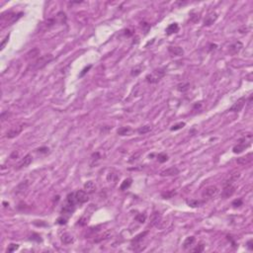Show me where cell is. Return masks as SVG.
Returning <instances> with one entry per match:
<instances>
[{"label": "cell", "mask_w": 253, "mask_h": 253, "mask_svg": "<svg viewBox=\"0 0 253 253\" xmlns=\"http://www.w3.org/2000/svg\"><path fill=\"white\" fill-rule=\"evenodd\" d=\"M235 192V187L233 185H224V190L222 192V199H227L229 197H231Z\"/></svg>", "instance_id": "9"}, {"label": "cell", "mask_w": 253, "mask_h": 253, "mask_svg": "<svg viewBox=\"0 0 253 253\" xmlns=\"http://www.w3.org/2000/svg\"><path fill=\"white\" fill-rule=\"evenodd\" d=\"M91 67H92V65H88V66H86V67H85V68L83 69V70H82V71H81V72H80V74H79V77H83V76H84L85 74H86V73L88 72V71H89V69L91 68Z\"/></svg>", "instance_id": "40"}, {"label": "cell", "mask_w": 253, "mask_h": 253, "mask_svg": "<svg viewBox=\"0 0 253 253\" xmlns=\"http://www.w3.org/2000/svg\"><path fill=\"white\" fill-rule=\"evenodd\" d=\"M75 199H76L77 204L82 205V204L88 202L89 197H88V194L84 191V190H78V191L75 192Z\"/></svg>", "instance_id": "6"}, {"label": "cell", "mask_w": 253, "mask_h": 253, "mask_svg": "<svg viewBox=\"0 0 253 253\" xmlns=\"http://www.w3.org/2000/svg\"><path fill=\"white\" fill-rule=\"evenodd\" d=\"M180 172V170L177 168V167L173 166V167H170V168H167L165 169V170L161 171L160 172V176H176L178 175Z\"/></svg>", "instance_id": "10"}, {"label": "cell", "mask_w": 253, "mask_h": 253, "mask_svg": "<svg viewBox=\"0 0 253 253\" xmlns=\"http://www.w3.org/2000/svg\"><path fill=\"white\" fill-rule=\"evenodd\" d=\"M24 126H25V125L22 124V125H20V126L14 127L11 130H9V131L7 132V134H6V138H15V136H17L18 134H20L21 132L23 131Z\"/></svg>", "instance_id": "7"}, {"label": "cell", "mask_w": 253, "mask_h": 253, "mask_svg": "<svg viewBox=\"0 0 253 253\" xmlns=\"http://www.w3.org/2000/svg\"><path fill=\"white\" fill-rule=\"evenodd\" d=\"M75 207H76L75 205H71V204L66 203L65 205L63 206V208L61 209V215H63V217H65L68 219V218L74 213V211H75Z\"/></svg>", "instance_id": "8"}, {"label": "cell", "mask_w": 253, "mask_h": 253, "mask_svg": "<svg viewBox=\"0 0 253 253\" xmlns=\"http://www.w3.org/2000/svg\"><path fill=\"white\" fill-rule=\"evenodd\" d=\"M19 248V244H15V243H11L7 248V252H13Z\"/></svg>", "instance_id": "36"}, {"label": "cell", "mask_w": 253, "mask_h": 253, "mask_svg": "<svg viewBox=\"0 0 253 253\" xmlns=\"http://www.w3.org/2000/svg\"><path fill=\"white\" fill-rule=\"evenodd\" d=\"M246 246H247L248 249L250 250V251H253V240H252V239H250V240H248V241H247Z\"/></svg>", "instance_id": "43"}, {"label": "cell", "mask_w": 253, "mask_h": 253, "mask_svg": "<svg viewBox=\"0 0 253 253\" xmlns=\"http://www.w3.org/2000/svg\"><path fill=\"white\" fill-rule=\"evenodd\" d=\"M239 176H240V174H239V173L233 174V175H231L230 177H229L228 179H227V180L226 181V182H224V185H233V182H235V181L237 180L238 178H239Z\"/></svg>", "instance_id": "22"}, {"label": "cell", "mask_w": 253, "mask_h": 253, "mask_svg": "<svg viewBox=\"0 0 253 253\" xmlns=\"http://www.w3.org/2000/svg\"><path fill=\"white\" fill-rule=\"evenodd\" d=\"M251 160H252V153H248L246 156H243L236 159V162L239 164H247L249 163V162H251Z\"/></svg>", "instance_id": "20"}, {"label": "cell", "mask_w": 253, "mask_h": 253, "mask_svg": "<svg viewBox=\"0 0 253 253\" xmlns=\"http://www.w3.org/2000/svg\"><path fill=\"white\" fill-rule=\"evenodd\" d=\"M141 71H143V66H141V65H138V66L134 67L133 70H132L131 74H132V76H138V74H140V73L141 72Z\"/></svg>", "instance_id": "33"}, {"label": "cell", "mask_w": 253, "mask_h": 253, "mask_svg": "<svg viewBox=\"0 0 253 253\" xmlns=\"http://www.w3.org/2000/svg\"><path fill=\"white\" fill-rule=\"evenodd\" d=\"M37 151L41 152V153H48V148L47 147H40L37 149Z\"/></svg>", "instance_id": "42"}, {"label": "cell", "mask_w": 253, "mask_h": 253, "mask_svg": "<svg viewBox=\"0 0 253 253\" xmlns=\"http://www.w3.org/2000/svg\"><path fill=\"white\" fill-rule=\"evenodd\" d=\"M8 40H9V35H7V36L5 37V39H4V41L1 43V50H3L4 47H5V45L7 43H8Z\"/></svg>", "instance_id": "44"}, {"label": "cell", "mask_w": 253, "mask_h": 253, "mask_svg": "<svg viewBox=\"0 0 253 253\" xmlns=\"http://www.w3.org/2000/svg\"><path fill=\"white\" fill-rule=\"evenodd\" d=\"M31 239L37 241V242H41V241H42V238H41L40 234H38V233H33V234H32Z\"/></svg>", "instance_id": "39"}, {"label": "cell", "mask_w": 253, "mask_h": 253, "mask_svg": "<svg viewBox=\"0 0 253 253\" xmlns=\"http://www.w3.org/2000/svg\"><path fill=\"white\" fill-rule=\"evenodd\" d=\"M199 107H201V104H196V105L194 106V108H199Z\"/></svg>", "instance_id": "47"}, {"label": "cell", "mask_w": 253, "mask_h": 253, "mask_svg": "<svg viewBox=\"0 0 253 253\" xmlns=\"http://www.w3.org/2000/svg\"><path fill=\"white\" fill-rule=\"evenodd\" d=\"M132 183H133V179H132V178H127V179H125L122 182V184H121V186H120V189L122 190V191L129 189V188L131 187Z\"/></svg>", "instance_id": "21"}, {"label": "cell", "mask_w": 253, "mask_h": 253, "mask_svg": "<svg viewBox=\"0 0 253 253\" xmlns=\"http://www.w3.org/2000/svg\"><path fill=\"white\" fill-rule=\"evenodd\" d=\"M179 31V26H178L177 23H173V24H170L168 27L166 28L165 32L167 35H172V34H175L177 33V32Z\"/></svg>", "instance_id": "17"}, {"label": "cell", "mask_w": 253, "mask_h": 253, "mask_svg": "<svg viewBox=\"0 0 253 253\" xmlns=\"http://www.w3.org/2000/svg\"><path fill=\"white\" fill-rule=\"evenodd\" d=\"M126 35H127V36H129V37H131V36H133V33H132L130 30H126Z\"/></svg>", "instance_id": "46"}, {"label": "cell", "mask_w": 253, "mask_h": 253, "mask_svg": "<svg viewBox=\"0 0 253 253\" xmlns=\"http://www.w3.org/2000/svg\"><path fill=\"white\" fill-rule=\"evenodd\" d=\"M249 145H250V141L246 140V136H245L238 140V143L233 148V153H237L238 154V153H241L243 150L246 149L247 147H249Z\"/></svg>", "instance_id": "2"}, {"label": "cell", "mask_w": 253, "mask_h": 253, "mask_svg": "<svg viewBox=\"0 0 253 253\" xmlns=\"http://www.w3.org/2000/svg\"><path fill=\"white\" fill-rule=\"evenodd\" d=\"M134 220L140 222V224H143V222H145V220H147V215H145V213H138V215H136Z\"/></svg>", "instance_id": "28"}, {"label": "cell", "mask_w": 253, "mask_h": 253, "mask_svg": "<svg viewBox=\"0 0 253 253\" xmlns=\"http://www.w3.org/2000/svg\"><path fill=\"white\" fill-rule=\"evenodd\" d=\"M57 18L59 19V21L61 24H65V21H66V16L65 14H64L63 12H59V14L57 15Z\"/></svg>", "instance_id": "34"}, {"label": "cell", "mask_w": 253, "mask_h": 253, "mask_svg": "<svg viewBox=\"0 0 253 253\" xmlns=\"http://www.w3.org/2000/svg\"><path fill=\"white\" fill-rule=\"evenodd\" d=\"M32 160H33V157H32L31 154H27L26 156H24V158H22V160L18 163L17 165V169H21L23 167H27L29 166L30 164L32 163Z\"/></svg>", "instance_id": "13"}, {"label": "cell", "mask_w": 253, "mask_h": 253, "mask_svg": "<svg viewBox=\"0 0 253 253\" xmlns=\"http://www.w3.org/2000/svg\"><path fill=\"white\" fill-rule=\"evenodd\" d=\"M53 59V57L52 55H44V57H40V59H39L36 62H35L34 65H33V68H35V69L43 68V67L45 66L47 63H48V62H50Z\"/></svg>", "instance_id": "3"}, {"label": "cell", "mask_w": 253, "mask_h": 253, "mask_svg": "<svg viewBox=\"0 0 253 253\" xmlns=\"http://www.w3.org/2000/svg\"><path fill=\"white\" fill-rule=\"evenodd\" d=\"M176 195V191L175 190H171V191H166V192H162L161 193V197L165 200H168V199L173 198Z\"/></svg>", "instance_id": "25"}, {"label": "cell", "mask_w": 253, "mask_h": 253, "mask_svg": "<svg viewBox=\"0 0 253 253\" xmlns=\"http://www.w3.org/2000/svg\"><path fill=\"white\" fill-rule=\"evenodd\" d=\"M218 19V14L217 13H211L209 14L208 16L205 18V21H204V25L205 26H210V25L213 24V22H215V20Z\"/></svg>", "instance_id": "15"}, {"label": "cell", "mask_w": 253, "mask_h": 253, "mask_svg": "<svg viewBox=\"0 0 253 253\" xmlns=\"http://www.w3.org/2000/svg\"><path fill=\"white\" fill-rule=\"evenodd\" d=\"M84 191L86 192L87 194H93L95 191H96V186H95L93 181H87L84 184Z\"/></svg>", "instance_id": "14"}, {"label": "cell", "mask_w": 253, "mask_h": 253, "mask_svg": "<svg viewBox=\"0 0 253 253\" xmlns=\"http://www.w3.org/2000/svg\"><path fill=\"white\" fill-rule=\"evenodd\" d=\"M66 222H67V218L63 217V215H61V217L57 220V224H65Z\"/></svg>", "instance_id": "38"}, {"label": "cell", "mask_w": 253, "mask_h": 253, "mask_svg": "<svg viewBox=\"0 0 253 253\" xmlns=\"http://www.w3.org/2000/svg\"><path fill=\"white\" fill-rule=\"evenodd\" d=\"M242 48H243L242 43H240V42H235V43H233V45L229 46L228 52L230 55H236V53H239Z\"/></svg>", "instance_id": "11"}, {"label": "cell", "mask_w": 253, "mask_h": 253, "mask_svg": "<svg viewBox=\"0 0 253 253\" xmlns=\"http://www.w3.org/2000/svg\"><path fill=\"white\" fill-rule=\"evenodd\" d=\"M159 220H160L159 213L154 212V213H152V215H151V226H154V224H156L157 222H159Z\"/></svg>", "instance_id": "29"}, {"label": "cell", "mask_w": 253, "mask_h": 253, "mask_svg": "<svg viewBox=\"0 0 253 253\" xmlns=\"http://www.w3.org/2000/svg\"><path fill=\"white\" fill-rule=\"evenodd\" d=\"M148 233V230H145V231H143V233H140V234H138V235L136 236V237L134 238L133 240H132V244H136V243H138L140 242V241H141L143 239V238H145V236L147 235V234Z\"/></svg>", "instance_id": "24"}, {"label": "cell", "mask_w": 253, "mask_h": 253, "mask_svg": "<svg viewBox=\"0 0 253 253\" xmlns=\"http://www.w3.org/2000/svg\"><path fill=\"white\" fill-rule=\"evenodd\" d=\"M157 160H158V162H160V163H164V162H166L167 160H168V155L164 152L159 153V154L157 155Z\"/></svg>", "instance_id": "30"}, {"label": "cell", "mask_w": 253, "mask_h": 253, "mask_svg": "<svg viewBox=\"0 0 253 253\" xmlns=\"http://www.w3.org/2000/svg\"><path fill=\"white\" fill-rule=\"evenodd\" d=\"M100 158H101L100 153H99V152H95V153H93V154L91 155V163H90V164L93 163V161H95V163H96V162L98 161V160L100 159Z\"/></svg>", "instance_id": "35"}, {"label": "cell", "mask_w": 253, "mask_h": 253, "mask_svg": "<svg viewBox=\"0 0 253 253\" xmlns=\"http://www.w3.org/2000/svg\"><path fill=\"white\" fill-rule=\"evenodd\" d=\"M186 203H187V205L189 207H191V208H197V207H200L202 204H203V202L192 199V200H187Z\"/></svg>", "instance_id": "26"}, {"label": "cell", "mask_w": 253, "mask_h": 253, "mask_svg": "<svg viewBox=\"0 0 253 253\" xmlns=\"http://www.w3.org/2000/svg\"><path fill=\"white\" fill-rule=\"evenodd\" d=\"M166 73V69L164 67H159V68H156L152 71L151 73L147 74L145 79L148 83H151V84H155V83L159 82L160 80L162 79L164 75Z\"/></svg>", "instance_id": "1"}, {"label": "cell", "mask_w": 253, "mask_h": 253, "mask_svg": "<svg viewBox=\"0 0 253 253\" xmlns=\"http://www.w3.org/2000/svg\"><path fill=\"white\" fill-rule=\"evenodd\" d=\"M204 249H205V245H204L203 243H200V244L197 245V246L194 248V249H193V252H198V253H200V252H203V251H204Z\"/></svg>", "instance_id": "37"}, {"label": "cell", "mask_w": 253, "mask_h": 253, "mask_svg": "<svg viewBox=\"0 0 253 253\" xmlns=\"http://www.w3.org/2000/svg\"><path fill=\"white\" fill-rule=\"evenodd\" d=\"M132 132H133L132 128L127 126V127L120 128V129L117 131V134H119V136H129L130 134H132Z\"/></svg>", "instance_id": "18"}, {"label": "cell", "mask_w": 253, "mask_h": 253, "mask_svg": "<svg viewBox=\"0 0 253 253\" xmlns=\"http://www.w3.org/2000/svg\"><path fill=\"white\" fill-rule=\"evenodd\" d=\"M242 200H241V199H236V200H234L233 202V207H240V206H242Z\"/></svg>", "instance_id": "41"}, {"label": "cell", "mask_w": 253, "mask_h": 253, "mask_svg": "<svg viewBox=\"0 0 253 253\" xmlns=\"http://www.w3.org/2000/svg\"><path fill=\"white\" fill-rule=\"evenodd\" d=\"M245 103H246V98L245 97H241L235 103H233V105L229 108L228 111H230V112H240L243 107H244Z\"/></svg>", "instance_id": "5"}, {"label": "cell", "mask_w": 253, "mask_h": 253, "mask_svg": "<svg viewBox=\"0 0 253 253\" xmlns=\"http://www.w3.org/2000/svg\"><path fill=\"white\" fill-rule=\"evenodd\" d=\"M150 131H151V128H150L149 126H143V127H140V129H138V133L140 134H147V133H149Z\"/></svg>", "instance_id": "32"}, {"label": "cell", "mask_w": 253, "mask_h": 253, "mask_svg": "<svg viewBox=\"0 0 253 253\" xmlns=\"http://www.w3.org/2000/svg\"><path fill=\"white\" fill-rule=\"evenodd\" d=\"M195 240H196V238H195L194 236H188L186 239L184 240V242H183V248H184V249L190 248L194 244Z\"/></svg>", "instance_id": "19"}, {"label": "cell", "mask_w": 253, "mask_h": 253, "mask_svg": "<svg viewBox=\"0 0 253 253\" xmlns=\"http://www.w3.org/2000/svg\"><path fill=\"white\" fill-rule=\"evenodd\" d=\"M189 88H190V84L187 82L186 83H180V84L177 85V89H178V91H180V92L187 91Z\"/></svg>", "instance_id": "27"}, {"label": "cell", "mask_w": 253, "mask_h": 253, "mask_svg": "<svg viewBox=\"0 0 253 253\" xmlns=\"http://www.w3.org/2000/svg\"><path fill=\"white\" fill-rule=\"evenodd\" d=\"M28 187H29V182H28L27 180H25V181H23V182H21L20 184L15 188V193H16V195H23V194L25 193V192L27 191Z\"/></svg>", "instance_id": "12"}, {"label": "cell", "mask_w": 253, "mask_h": 253, "mask_svg": "<svg viewBox=\"0 0 253 253\" xmlns=\"http://www.w3.org/2000/svg\"><path fill=\"white\" fill-rule=\"evenodd\" d=\"M61 241L64 244H70L73 242V236L70 235L69 233H64L61 237Z\"/></svg>", "instance_id": "23"}, {"label": "cell", "mask_w": 253, "mask_h": 253, "mask_svg": "<svg viewBox=\"0 0 253 253\" xmlns=\"http://www.w3.org/2000/svg\"><path fill=\"white\" fill-rule=\"evenodd\" d=\"M218 193H219V189H218V187H215V186H209V187H207L206 189L203 191V194H202V196H203L204 198L211 199V198H213V197L217 196Z\"/></svg>", "instance_id": "4"}, {"label": "cell", "mask_w": 253, "mask_h": 253, "mask_svg": "<svg viewBox=\"0 0 253 253\" xmlns=\"http://www.w3.org/2000/svg\"><path fill=\"white\" fill-rule=\"evenodd\" d=\"M18 155H19V153H18V152L15 150V151H14V152L12 153V154L10 155V158H16V157H18Z\"/></svg>", "instance_id": "45"}, {"label": "cell", "mask_w": 253, "mask_h": 253, "mask_svg": "<svg viewBox=\"0 0 253 253\" xmlns=\"http://www.w3.org/2000/svg\"><path fill=\"white\" fill-rule=\"evenodd\" d=\"M185 123L184 122H180V123H177V124H175L174 126H172L170 128V131L172 132H175V131H178V130H181L183 129V128L185 127Z\"/></svg>", "instance_id": "31"}, {"label": "cell", "mask_w": 253, "mask_h": 253, "mask_svg": "<svg viewBox=\"0 0 253 253\" xmlns=\"http://www.w3.org/2000/svg\"><path fill=\"white\" fill-rule=\"evenodd\" d=\"M168 52L173 55H177V57H181L184 55V50L180 47H169Z\"/></svg>", "instance_id": "16"}]
</instances>
